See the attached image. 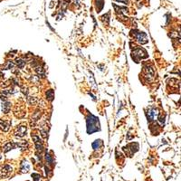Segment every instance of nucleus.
I'll return each instance as SVG.
<instances>
[{"mask_svg":"<svg viewBox=\"0 0 181 181\" xmlns=\"http://www.w3.org/2000/svg\"><path fill=\"white\" fill-rule=\"evenodd\" d=\"M98 120L96 117H94L92 115L89 116V118L87 120V127H88V130L90 128V130H89V132H93V131H96L98 130Z\"/></svg>","mask_w":181,"mask_h":181,"instance_id":"1","label":"nucleus"},{"mask_svg":"<svg viewBox=\"0 0 181 181\" xmlns=\"http://www.w3.org/2000/svg\"><path fill=\"white\" fill-rule=\"evenodd\" d=\"M12 171H13V168L11 166H9V165H4V166L0 168V178H6L9 177V175L12 173Z\"/></svg>","mask_w":181,"mask_h":181,"instance_id":"2","label":"nucleus"},{"mask_svg":"<svg viewBox=\"0 0 181 181\" xmlns=\"http://www.w3.org/2000/svg\"><path fill=\"white\" fill-rule=\"evenodd\" d=\"M26 133V126L25 125H20L17 128V130L15 131V135L17 137L22 138L25 135Z\"/></svg>","mask_w":181,"mask_h":181,"instance_id":"3","label":"nucleus"},{"mask_svg":"<svg viewBox=\"0 0 181 181\" xmlns=\"http://www.w3.org/2000/svg\"><path fill=\"white\" fill-rule=\"evenodd\" d=\"M158 115V110L155 108H151L148 110V119H150V120H154L157 119V117Z\"/></svg>","mask_w":181,"mask_h":181,"instance_id":"4","label":"nucleus"},{"mask_svg":"<svg viewBox=\"0 0 181 181\" xmlns=\"http://www.w3.org/2000/svg\"><path fill=\"white\" fill-rule=\"evenodd\" d=\"M30 168V166H29V164L28 162L26 161V160H24L22 163H21V173H25V172H28V170Z\"/></svg>","mask_w":181,"mask_h":181,"instance_id":"5","label":"nucleus"},{"mask_svg":"<svg viewBox=\"0 0 181 181\" xmlns=\"http://www.w3.org/2000/svg\"><path fill=\"white\" fill-rule=\"evenodd\" d=\"M9 127H10V124L9 122L7 121H4V120H0V129H1L3 131H8L9 130Z\"/></svg>","mask_w":181,"mask_h":181,"instance_id":"6","label":"nucleus"},{"mask_svg":"<svg viewBox=\"0 0 181 181\" xmlns=\"http://www.w3.org/2000/svg\"><path fill=\"white\" fill-rule=\"evenodd\" d=\"M137 40L141 44H146L147 41V36L144 33H139L137 35Z\"/></svg>","mask_w":181,"mask_h":181,"instance_id":"7","label":"nucleus"},{"mask_svg":"<svg viewBox=\"0 0 181 181\" xmlns=\"http://www.w3.org/2000/svg\"><path fill=\"white\" fill-rule=\"evenodd\" d=\"M14 147H15V144H14V143L8 142V143H7V144L5 145V146H3V151H4L5 153H7V152H8L9 150H11L12 148H14Z\"/></svg>","mask_w":181,"mask_h":181,"instance_id":"8","label":"nucleus"},{"mask_svg":"<svg viewBox=\"0 0 181 181\" xmlns=\"http://www.w3.org/2000/svg\"><path fill=\"white\" fill-rule=\"evenodd\" d=\"M2 107H3V111H4V112L7 113L9 111V110H10V103L9 102H4Z\"/></svg>","mask_w":181,"mask_h":181,"instance_id":"9","label":"nucleus"},{"mask_svg":"<svg viewBox=\"0 0 181 181\" xmlns=\"http://www.w3.org/2000/svg\"><path fill=\"white\" fill-rule=\"evenodd\" d=\"M15 63H17V65L20 68H23V67L25 66V62L23 61L22 59H17V60H15Z\"/></svg>","mask_w":181,"mask_h":181,"instance_id":"10","label":"nucleus"},{"mask_svg":"<svg viewBox=\"0 0 181 181\" xmlns=\"http://www.w3.org/2000/svg\"><path fill=\"white\" fill-rule=\"evenodd\" d=\"M100 145H102V140H96L92 144V147H93L94 150H97V148H99Z\"/></svg>","mask_w":181,"mask_h":181,"instance_id":"11","label":"nucleus"},{"mask_svg":"<svg viewBox=\"0 0 181 181\" xmlns=\"http://www.w3.org/2000/svg\"><path fill=\"white\" fill-rule=\"evenodd\" d=\"M46 96L48 97V99H49L50 100H52L53 98H54V92H53L52 90H48V92H46Z\"/></svg>","mask_w":181,"mask_h":181,"instance_id":"12","label":"nucleus"},{"mask_svg":"<svg viewBox=\"0 0 181 181\" xmlns=\"http://www.w3.org/2000/svg\"><path fill=\"white\" fill-rule=\"evenodd\" d=\"M32 178H33L34 181H39L40 180V175L39 174H37V173H34V174H32Z\"/></svg>","mask_w":181,"mask_h":181,"instance_id":"13","label":"nucleus"},{"mask_svg":"<svg viewBox=\"0 0 181 181\" xmlns=\"http://www.w3.org/2000/svg\"><path fill=\"white\" fill-rule=\"evenodd\" d=\"M45 159H46V161L48 164H53V158H51L50 155H48V154H46L45 155Z\"/></svg>","mask_w":181,"mask_h":181,"instance_id":"14","label":"nucleus"},{"mask_svg":"<svg viewBox=\"0 0 181 181\" xmlns=\"http://www.w3.org/2000/svg\"><path fill=\"white\" fill-rule=\"evenodd\" d=\"M119 1H121V2H126V1H128V0H119Z\"/></svg>","mask_w":181,"mask_h":181,"instance_id":"15","label":"nucleus"},{"mask_svg":"<svg viewBox=\"0 0 181 181\" xmlns=\"http://www.w3.org/2000/svg\"><path fill=\"white\" fill-rule=\"evenodd\" d=\"M0 159H1V155H0Z\"/></svg>","mask_w":181,"mask_h":181,"instance_id":"16","label":"nucleus"}]
</instances>
